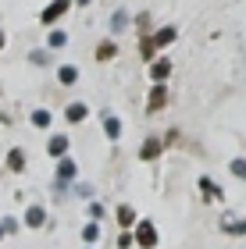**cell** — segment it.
Segmentation results:
<instances>
[{
  "label": "cell",
  "instance_id": "obj_12",
  "mask_svg": "<svg viewBox=\"0 0 246 249\" xmlns=\"http://www.w3.org/2000/svg\"><path fill=\"white\" fill-rule=\"evenodd\" d=\"M29 124H32V128H39V132H47L50 124H54V110H47V107H36V110L29 114Z\"/></svg>",
  "mask_w": 246,
  "mask_h": 249
},
{
  "label": "cell",
  "instance_id": "obj_17",
  "mask_svg": "<svg viewBox=\"0 0 246 249\" xmlns=\"http://www.w3.org/2000/svg\"><path fill=\"white\" fill-rule=\"evenodd\" d=\"M200 192H204V199H225V189H221V185H214V182H210V178L204 175V178H200Z\"/></svg>",
  "mask_w": 246,
  "mask_h": 249
},
{
  "label": "cell",
  "instance_id": "obj_26",
  "mask_svg": "<svg viewBox=\"0 0 246 249\" xmlns=\"http://www.w3.org/2000/svg\"><path fill=\"white\" fill-rule=\"evenodd\" d=\"M75 196H79V199H89V196H93V185H89V182H79V185H75Z\"/></svg>",
  "mask_w": 246,
  "mask_h": 249
},
{
  "label": "cell",
  "instance_id": "obj_10",
  "mask_svg": "<svg viewBox=\"0 0 246 249\" xmlns=\"http://www.w3.org/2000/svg\"><path fill=\"white\" fill-rule=\"evenodd\" d=\"M168 75H171V61L168 57H153L150 61V82H168Z\"/></svg>",
  "mask_w": 246,
  "mask_h": 249
},
{
  "label": "cell",
  "instance_id": "obj_9",
  "mask_svg": "<svg viewBox=\"0 0 246 249\" xmlns=\"http://www.w3.org/2000/svg\"><path fill=\"white\" fill-rule=\"evenodd\" d=\"M114 221H118L121 231H132V224H136V207H132V203H121L114 210Z\"/></svg>",
  "mask_w": 246,
  "mask_h": 249
},
{
  "label": "cell",
  "instance_id": "obj_3",
  "mask_svg": "<svg viewBox=\"0 0 246 249\" xmlns=\"http://www.w3.org/2000/svg\"><path fill=\"white\" fill-rule=\"evenodd\" d=\"M168 107V82H153L150 93H147V114H161V110Z\"/></svg>",
  "mask_w": 246,
  "mask_h": 249
},
{
  "label": "cell",
  "instance_id": "obj_5",
  "mask_svg": "<svg viewBox=\"0 0 246 249\" xmlns=\"http://www.w3.org/2000/svg\"><path fill=\"white\" fill-rule=\"evenodd\" d=\"M4 167H7L11 175H21V171L29 167V153L21 150V146H11V150H7V157H4Z\"/></svg>",
  "mask_w": 246,
  "mask_h": 249
},
{
  "label": "cell",
  "instance_id": "obj_19",
  "mask_svg": "<svg viewBox=\"0 0 246 249\" xmlns=\"http://www.w3.org/2000/svg\"><path fill=\"white\" fill-rule=\"evenodd\" d=\"M68 47V32L64 29H47V50H61Z\"/></svg>",
  "mask_w": 246,
  "mask_h": 249
},
{
  "label": "cell",
  "instance_id": "obj_14",
  "mask_svg": "<svg viewBox=\"0 0 246 249\" xmlns=\"http://www.w3.org/2000/svg\"><path fill=\"white\" fill-rule=\"evenodd\" d=\"M93 57H96L100 64L114 61V57H118V43H114V39H100V43H96V53H93Z\"/></svg>",
  "mask_w": 246,
  "mask_h": 249
},
{
  "label": "cell",
  "instance_id": "obj_18",
  "mask_svg": "<svg viewBox=\"0 0 246 249\" xmlns=\"http://www.w3.org/2000/svg\"><path fill=\"white\" fill-rule=\"evenodd\" d=\"M104 135H107L111 142H118V139H121V121H118L114 114H107V110H104Z\"/></svg>",
  "mask_w": 246,
  "mask_h": 249
},
{
  "label": "cell",
  "instance_id": "obj_7",
  "mask_svg": "<svg viewBox=\"0 0 246 249\" xmlns=\"http://www.w3.org/2000/svg\"><path fill=\"white\" fill-rule=\"evenodd\" d=\"M68 150H72V139H68V135H50V139H47V157H54V160L68 157Z\"/></svg>",
  "mask_w": 246,
  "mask_h": 249
},
{
  "label": "cell",
  "instance_id": "obj_20",
  "mask_svg": "<svg viewBox=\"0 0 246 249\" xmlns=\"http://www.w3.org/2000/svg\"><path fill=\"white\" fill-rule=\"evenodd\" d=\"M221 231L232 235V239H243V235H246V221H243V217H232V221L221 224Z\"/></svg>",
  "mask_w": 246,
  "mask_h": 249
},
{
  "label": "cell",
  "instance_id": "obj_31",
  "mask_svg": "<svg viewBox=\"0 0 246 249\" xmlns=\"http://www.w3.org/2000/svg\"><path fill=\"white\" fill-rule=\"evenodd\" d=\"M0 239H4V228H0Z\"/></svg>",
  "mask_w": 246,
  "mask_h": 249
},
{
  "label": "cell",
  "instance_id": "obj_4",
  "mask_svg": "<svg viewBox=\"0 0 246 249\" xmlns=\"http://www.w3.org/2000/svg\"><path fill=\"white\" fill-rule=\"evenodd\" d=\"M164 135H147V139H143V146H139V160L143 164H150V160H157V157L164 153Z\"/></svg>",
  "mask_w": 246,
  "mask_h": 249
},
{
  "label": "cell",
  "instance_id": "obj_1",
  "mask_svg": "<svg viewBox=\"0 0 246 249\" xmlns=\"http://www.w3.org/2000/svg\"><path fill=\"white\" fill-rule=\"evenodd\" d=\"M132 239H136L139 249H157V242H161L157 224H153V221H136V224H132Z\"/></svg>",
  "mask_w": 246,
  "mask_h": 249
},
{
  "label": "cell",
  "instance_id": "obj_22",
  "mask_svg": "<svg viewBox=\"0 0 246 249\" xmlns=\"http://www.w3.org/2000/svg\"><path fill=\"white\" fill-rule=\"evenodd\" d=\"M228 171L239 178V182H246V157H236V160L228 164Z\"/></svg>",
  "mask_w": 246,
  "mask_h": 249
},
{
  "label": "cell",
  "instance_id": "obj_30",
  "mask_svg": "<svg viewBox=\"0 0 246 249\" xmlns=\"http://www.w3.org/2000/svg\"><path fill=\"white\" fill-rule=\"evenodd\" d=\"M72 4H79V7H89V4H93V0H72Z\"/></svg>",
  "mask_w": 246,
  "mask_h": 249
},
{
  "label": "cell",
  "instance_id": "obj_16",
  "mask_svg": "<svg viewBox=\"0 0 246 249\" xmlns=\"http://www.w3.org/2000/svg\"><path fill=\"white\" fill-rule=\"evenodd\" d=\"M107 29H111V36H121V32L129 29V11H125V7H118L114 15H111V21H107Z\"/></svg>",
  "mask_w": 246,
  "mask_h": 249
},
{
  "label": "cell",
  "instance_id": "obj_24",
  "mask_svg": "<svg viewBox=\"0 0 246 249\" xmlns=\"http://www.w3.org/2000/svg\"><path fill=\"white\" fill-rule=\"evenodd\" d=\"M29 61L43 68V64H50V53H47V50H32V53H29Z\"/></svg>",
  "mask_w": 246,
  "mask_h": 249
},
{
  "label": "cell",
  "instance_id": "obj_15",
  "mask_svg": "<svg viewBox=\"0 0 246 249\" xmlns=\"http://www.w3.org/2000/svg\"><path fill=\"white\" fill-rule=\"evenodd\" d=\"M54 175H57V182H72V178L79 175V164H75L72 157H61V160H57V171H54Z\"/></svg>",
  "mask_w": 246,
  "mask_h": 249
},
{
  "label": "cell",
  "instance_id": "obj_28",
  "mask_svg": "<svg viewBox=\"0 0 246 249\" xmlns=\"http://www.w3.org/2000/svg\"><path fill=\"white\" fill-rule=\"evenodd\" d=\"M89 217L100 221V217H104V207H100V203H89Z\"/></svg>",
  "mask_w": 246,
  "mask_h": 249
},
{
  "label": "cell",
  "instance_id": "obj_29",
  "mask_svg": "<svg viewBox=\"0 0 246 249\" xmlns=\"http://www.w3.org/2000/svg\"><path fill=\"white\" fill-rule=\"evenodd\" d=\"M4 47H7V32L0 29V53H4Z\"/></svg>",
  "mask_w": 246,
  "mask_h": 249
},
{
  "label": "cell",
  "instance_id": "obj_25",
  "mask_svg": "<svg viewBox=\"0 0 246 249\" xmlns=\"http://www.w3.org/2000/svg\"><path fill=\"white\" fill-rule=\"evenodd\" d=\"M0 228H4V235H15L21 224H18V217H4V221H0Z\"/></svg>",
  "mask_w": 246,
  "mask_h": 249
},
{
  "label": "cell",
  "instance_id": "obj_32",
  "mask_svg": "<svg viewBox=\"0 0 246 249\" xmlns=\"http://www.w3.org/2000/svg\"><path fill=\"white\" fill-rule=\"evenodd\" d=\"M0 93H4V89H0Z\"/></svg>",
  "mask_w": 246,
  "mask_h": 249
},
{
  "label": "cell",
  "instance_id": "obj_27",
  "mask_svg": "<svg viewBox=\"0 0 246 249\" xmlns=\"http://www.w3.org/2000/svg\"><path fill=\"white\" fill-rule=\"evenodd\" d=\"M136 246V239H132V231H121L118 235V249H132Z\"/></svg>",
  "mask_w": 246,
  "mask_h": 249
},
{
  "label": "cell",
  "instance_id": "obj_13",
  "mask_svg": "<svg viewBox=\"0 0 246 249\" xmlns=\"http://www.w3.org/2000/svg\"><path fill=\"white\" fill-rule=\"evenodd\" d=\"M153 47H157V50H164V47H171V43L178 39V29L175 25H164V29H157V32H153Z\"/></svg>",
  "mask_w": 246,
  "mask_h": 249
},
{
  "label": "cell",
  "instance_id": "obj_11",
  "mask_svg": "<svg viewBox=\"0 0 246 249\" xmlns=\"http://www.w3.org/2000/svg\"><path fill=\"white\" fill-rule=\"evenodd\" d=\"M86 118H89V107L82 104V100H72V104L64 107V121H68V124H79Z\"/></svg>",
  "mask_w": 246,
  "mask_h": 249
},
{
  "label": "cell",
  "instance_id": "obj_6",
  "mask_svg": "<svg viewBox=\"0 0 246 249\" xmlns=\"http://www.w3.org/2000/svg\"><path fill=\"white\" fill-rule=\"evenodd\" d=\"M21 224H25V228H32V231H39L43 224H47V207H43V203H32V207H25V217H21Z\"/></svg>",
  "mask_w": 246,
  "mask_h": 249
},
{
  "label": "cell",
  "instance_id": "obj_21",
  "mask_svg": "<svg viewBox=\"0 0 246 249\" xmlns=\"http://www.w3.org/2000/svg\"><path fill=\"white\" fill-rule=\"evenodd\" d=\"M139 57H143V61H153V57H157V47H153V39H150V36H143V39H139Z\"/></svg>",
  "mask_w": 246,
  "mask_h": 249
},
{
  "label": "cell",
  "instance_id": "obj_2",
  "mask_svg": "<svg viewBox=\"0 0 246 249\" xmlns=\"http://www.w3.org/2000/svg\"><path fill=\"white\" fill-rule=\"evenodd\" d=\"M68 11H72V0H50V4L39 11V25H43V29L57 25V21H61L64 15H68Z\"/></svg>",
  "mask_w": 246,
  "mask_h": 249
},
{
  "label": "cell",
  "instance_id": "obj_8",
  "mask_svg": "<svg viewBox=\"0 0 246 249\" xmlns=\"http://www.w3.org/2000/svg\"><path fill=\"white\" fill-rule=\"evenodd\" d=\"M79 78H82L79 64H61V68H57V86L72 89V86H79Z\"/></svg>",
  "mask_w": 246,
  "mask_h": 249
},
{
  "label": "cell",
  "instance_id": "obj_23",
  "mask_svg": "<svg viewBox=\"0 0 246 249\" xmlns=\"http://www.w3.org/2000/svg\"><path fill=\"white\" fill-rule=\"evenodd\" d=\"M100 239V224L96 221H89L86 228H82V242H96Z\"/></svg>",
  "mask_w": 246,
  "mask_h": 249
}]
</instances>
